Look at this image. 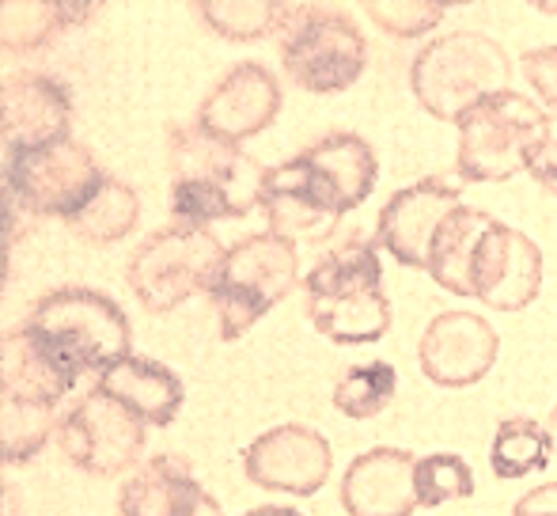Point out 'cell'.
Masks as SVG:
<instances>
[{
    "mask_svg": "<svg viewBox=\"0 0 557 516\" xmlns=\"http://www.w3.org/2000/svg\"><path fill=\"white\" fill-rule=\"evenodd\" d=\"M175 224L209 229L213 221L247 217L262 201L265 168L239 145L213 137L198 122H171L163 130Z\"/></svg>",
    "mask_w": 557,
    "mask_h": 516,
    "instance_id": "obj_1",
    "label": "cell"
},
{
    "mask_svg": "<svg viewBox=\"0 0 557 516\" xmlns=\"http://www.w3.org/2000/svg\"><path fill=\"white\" fill-rule=\"evenodd\" d=\"M304 308L334 346H372L391 331V300L375 244L349 236L315 258L304 278Z\"/></svg>",
    "mask_w": 557,
    "mask_h": 516,
    "instance_id": "obj_2",
    "label": "cell"
},
{
    "mask_svg": "<svg viewBox=\"0 0 557 516\" xmlns=\"http://www.w3.org/2000/svg\"><path fill=\"white\" fill-rule=\"evenodd\" d=\"M20 327L73 384L133 354V327L125 311L88 285H65L38 296Z\"/></svg>",
    "mask_w": 557,
    "mask_h": 516,
    "instance_id": "obj_3",
    "label": "cell"
},
{
    "mask_svg": "<svg viewBox=\"0 0 557 516\" xmlns=\"http://www.w3.org/2000/svg\"><path fill=\"white\" fill-rule=\"evenodd\" d=\"M512 81V61L497 38L482 30H447L433 38L410 65V91L433 119L459 122L482 99Z\"/></svg>",
    "mask_w": 557,
    "mask_h": 516,
    "instance_id": "obj_4",
    "label": "cell"
},
{
    "mask_svg": "<svg viewBox=\"0 0 557 516\" xmlns=\"http://www.w3.org/2000/svg\"><path fill=\"white\" fill-rule=\"evenodd\" d=\"M224 247L209 229L168 224L133 247L125 262V285L152 316H168L198 293H213L224 266Z\"/></svg>",
    "mask_w": 557,
    "mask_h": 516,
    "instance_id": "obj_5",
    "label": "cell"
},
{
    "mask_svg": "<svg viewBox=\"0 0 557 516\" xmlns=\"http://www.w3.org/2000/svg\"><path fill=\"white\" fill-rule=\"evenodd\" d=\"M277 53L288 81L315 96L345 91L368 65V42L357 23L326 4H288L277 27Z\"/></svg>",
    "mask_w": 557,
    "mask_h": 516,
    "instance_id": "obj_6",
    "label": "cell"
},
{
    "mask_svg": "<svg viewBox=\"0 0 557 516\" xmlns=\"http://www.w3.org/2000/svg\"><path fill=\"white\" fill-rule=\"evenodd\" d=\"M550 114L528 96L505 88L497 96L474 103L462 114L459 126V156L455 168L467 183H508L528 171L531 152L539 148Z\"/></svg>",
    "mask_w": 557,
    "mask_h": 516,
    "instance_id": "obj_7",
    "label": "cell"
},
{
    "mask_svg": "<svg viewBox=\"0 0 557 516\" xmlns=\"http://www.w3.org/2000/svg\"><path fill=\"white\" fill-rule=\"evenodd\" d=\"M296 278H300V255H296L293 239L258 232V236H247L235 247H227L221 278L209 293L221 339H243L265 311H273L293 293Z\"/></svg>",
    "mask_w": 557,
    "mask_h": 516,
    "instance_id": "obj_8",
    "label": "cell"
},
{
    "mask_svg": "<svg viewBox=\"0 0 557 516\" xmlns=\"http://www.w3.org/2000/svg\"><path fill=\"white\" fill-rule=\"evenodd\" d=\"M103 163L88 145L65 137L50 145L20 148L4 160V198H12L30 217H58L69 221L81 213L99 186L107 183Z\"/></svg>",
    "mask_w": 557,
    "mask_h": 516,
    "instance_id": "obj_9",
    "label": "cell"
},
{
    "mask_svg": "<svg viewBox=\"0 0 557 516\" xmlns=\"http://www.w3.org/2000/svg\"><path fill=\"white\" fill-rule=\"evenodd\" d=\"M58 444L73 467L96 479H114L133 467H140L145 452V421L122 406L117 398L103 395L99 388L84 391L58 421Z\"/></svg>",
    "mask_w": 557,
    "mask_h": 516,
    "instance_id": "obj_10",
    "label": "cell"
},
{
    "mask_svg": "<svg viewBox=\"0 0 557 516\" xmlns=\"http://www.w3.org/2000/svg\"><path fill=\"white\" fill-rule=\"evenodd\" d=\"M334 471V449L319 429L288 421L243 449V475L262 490L315 497Z\"/></svg>",
    "mask_w": 557,
    "mask_h": 516,
    "instance_id": "obj_11",
    "label": "cell"
},
{
    "mask_svg": "<svg viewBox=\"0 0 557 516\" xmlns=\"http://www.w3.org/2000/svg\"><path fill=\"white\" fill-rule=\"evenodd\" d=\"M543 293V251L528 232L493 221L470 262V296L497 311H523Z\"/></svg>",
    "mask_w": 557,
    "mask_h": 516,
    "instance_id": "obj_12",
    "label": "cell"
},
{
    "mask_svg": "<svg viewBox=\"0 0 557 516\" xmlns=\"http://www.w3.org/2000/svg\"><path fill=\"white\" fill-rule=\"evenodd\" d=\"M462 206V191L447 179H418L406 191L391 194V201L380 209L375 221V244L383 247L395 262L410 270H429V247L436 232L455 209Z\"/></svg>",
    "mask_w": 557,
    "mask_h": 516,
    "instance_id": "obj_13",
    "label": "cell"
},
{
    "mask_svg": "<svg viewBox=\"0 0 557 516\" xmlns=\"http://www.w3.org/2000/svg\"><path fill=\"white\" fill-rule=\"evenodd\" d=\"M500 334L474 311H441L418 342V365L436 388H470L497 365Z\"/></svg>",
    "mask_w": 557,
    "mask_h": 516,
    "instance_id": "obj_14",
    "label": "cell"
},
{
    "mask_svg": "<svg viewBox=\"0 0 557 516\" xmlns=\"http://www.w3.org/2000/svg\"><path fill=\"white\" fill-rule=\"evenodd\" d=\"M281 114V84L258 61H239L209 88L198 107V126L227 145L258 137Z\"/></svg>",
    "mask_w": 557,
    "mask_h": 516,
    "instance_id": "obj_15",
    "label": "cell"
},
{
    "mask_svg": "<svg viewBox=\"0 0 557 516\" xmlns=\"http://www.w3.org/2000/svg\"><path fill=\"white\" fill-rule=\"evenodd\" d=\"M296 163L304 168L308 183L315 186V194L334 217H345L357 206H364L368 194L375 191V179H380V160H375L372 145L349 130L319 137L315 145L296 152Z\"/></svg>",
    "mask_w": 557,
    "mask_h": 516,
    "instance_id": "obj_16",
    "label": "cell"
},
{
    "mask_svg": "<svg viewBox=\"0 0 557 516\" xmlns=\"http://www.w3.org/2000/svg\"><path fill=\"white\" fill-rule=\"evenodd\" d=\"M69 122H73V96H69V88L61 81H53L46 73L4 76V91H0L4 152L65 140Z\"/></svg>",
    "mask_w": 557,
    "mask_h": 516,
    "instance_id": "obj_17",
    "label": "cell"
},
{
    "mask_svg": "<svg viewBox=\"0 0 557 516\" xmlns=\"http://www.w3.org/2000/svg\"><path fill=\"white\" fill-rule=\"evenodd\" d=\"M413 452L406 449H368L342 475V509L349 516H413L418 487H413Z\"/></svg>",
    "mask_w": 557,
    "mask_h": 516,
    "instance_id": "obj_18",
    "label": "cell"
},
{
    "mask_svg": "<svg viewBox=\"0 0 557 516\" xmlns=\"http://www.w3.org/2000/svg\"><path fill=\"white\" fill-rule=\"evenodd\" d=\"M122 516H224L216 497L194 479L183 456H152L125 475L117 490Z\"/></svg>",
    "mask_w": 557,
    "mask_h": 516,
    "instance_id": "obj_19",
    "label": "cell"
},
{
    "mask_svg": "<svg viewBox=\"0 0 557 516\" xmlns=\"http://www.w3.org/2000/svg\"><path fill=\"white\" fill-rule=\"evenodd\" d=\"M258 209L265 213V224H270L273 236L293 239V244H326L334 236L337 221H342L323 206V198L308 183L296 156L277 163V168H265Z\"/></svg>",
    "mask_w": 557,
    "mask_h": 516,
    "instance_id": "obj_20",
    "label": "cell"
},
{
    "mask_svg": "<svg viewBox=\"0 0 557 516\" xmlns=\"http://www.w3.org/2000/svg\"><path fill=\"white\" fill-rule=\"evenodd\" d=\"M96 388L103 391V395L117 398L122 406H129L145 426H163V429L178 418V410H183V403H186L183 380H178L168 365L152 361V357H140V354L122 357V361L111 365L107 372H99Z\"/></svg>",
    "mask_w": 557,
    "mask_h": 516,
    "instance_id": "obj_21",
    "label": "cell"
},
{
    "mask_svg": "<svg viewBox=\"0 0 557 516\" xmlns=\"http://www.w3.org/2000/svg\"><path fill=\"white\" fill-rule=\"evenodd\" d=\"M76 384L27 339L23 327H12L0 339V398L4 403H30V406H53Z\"/></svg>",
    "mask_w": 557,
    "mask_h": 516,
    "instance_id": "obj_22",
    "label": "cell"
},
{
    "mask_svg": "<svg viewBox=\"0 0 557 516\" xmlns=\"http://www.w3.org/2000/svg\"><path fill=\"white\" fill-rule=\"evenodd\" d=\"M497 221L485 209H474L462 201L451 217L441 224L433 247H429V278L436 281L441 288L455 296H470V262H474L478 239L485 236V229Z\"/></svg>",
    "mask_w": 557,
    "mask_h": 516,
    "instance_id": "obj_23",
    "label": "cell"
},
{
    "mask_svg": "<svg viewBox=\"0 0 557 516\" xmlns=\"http://www.w3.org/2000/svg\"><path fill=\"white\" fill-rule=\"evenodd\" d=\"M96 15L91 4H61V0H8L0 8V42L4 53H30L50 46L69 27Z\"/></svg>",
    "mask_w": 557,
    "mask_h": 516,
    "instance_id": "obj_24",
    "label": "cell"
},
{
    "mask_svg": "<svg viewBox=\"0 0 557 516\" xmlns=\"http://www.w3.org/2000/svg\"><path fill=\"white\" fill-rule=\"evenodd\" d=\"M140 221V198L129 183L122 179H107L99 186V194L81 209V213L69 217V232L76 239H84L88 247H111L117 239H125Z\"/></svg>",
    "mask_w": 557,
    "mask_h": 516,
    "instance_id": "obj_25",
    "label": "cell"
},
{
    "mask_svg": "<svg viewBox=\"0 0 557 516\" xmlns=\"http://www.w3.org/2000/svg\"><path fill=\"white\" fill-rule=\"evenodd\" d=\"M554 459L550 437H546V426L535 418H505L497 426V437H493L490 449V467L497 479L516 482L528 479V475H539L546 464Z\"/></svg>",
    "mask_w": 557,
    "mask_h": 516,
    "instance_id": "obj_26",
    "label": "cell"
},
{
    "mask_svg": "<svg viewBox=\"0 0 557 516\" xmlns=\"http://www.w3.org/2000/svg\"><path fill=\"white\" fill-rule=\"evenodd\" d=\"M198 20L227 42H258L265 35H277L285 20V0H198Z\"/></svg>",
    "mask_w": 557,
    "mask_h": 516,
    "instance_id": "obj_27",
    "label": "cell"
},
{
    "mask_svg": "<svg viewBox=\"0 0 557 516\" xmlns=\"http://www.w3.org/2000/svg\"><path fill=\"white\" fill-rule=\"evenodd\" d=\"M395 388H398V372L387 361L352 365V369H345L334 380V406L345 418L368 421L387 410L391 398H395Z\"/></svg>",
    "mask_w": 557,
    "mask_h": 516,
    "instance_id": "obj_28",
    "label": "cell"
},
{
    "mask_svg": "<svg viewBox=\"0 0 557 516\" xmlns=\"http://www.w3.org/2000/svg\"><path fill=\"white\" fill-rule=\"evenodd\" d=\"M58 421L61 418L53 406L4 403L0 398V456H4V464H27L30 456H38L58 429Z\"/></svg>",
    "mask_w": 557,
    "mask_h": 516,
    "instance_id": "obj_29",
    "label": "cell"
},
{
    "mask_svg": "<svg viewBox=\"0 0 557 516\" xmlns=\"http://www.w3.org/2000/svg\"><path fill=\"white\" fill-rule=\"evenodd\" d=\"M413 487H418L421 509H441L447 502H462L474 494V471L459 452H433L413 467Z\"/></svg>",
    "mask_w": 557,
    "mask_h": 516,
    "instance_id": "obj_30",
    "label": "cell"
},
{
    "mask_svg": "<svg viewBox=\"0 0 557 516\" xmlns=\"http://www.w3.org/2000/svg\"><path fill=\"white\" fill-rule=\"evenodd\" d=\"M447 8L433 0H364V15L391 38H421L441 27Z\"/></svg>",
    "mask_w": 557,
    "mask_h": 516,
    "instance_id": "obj_31",
    "label": "cell"
},
{
    "mask_svg": "<svg viewBox=\"0 0 557 516\" xmlns=\"http://www.w3.org/2000/svg\"><path fill=\"white\" fill-rule=\"evenodd\" d=\"M531 91L557 114V46H535L520 58Z\"/></svg>",
    "mask_w": 557,
    "mask_h": 516,
    "instance_id": "obj_32",
    "label": "cell"
},
{
    "mask_svg": "<svg viewBox=\"0 0 557 516\" xmlns=\"http://www.w3.org/2000/svg\"><path fill=\"white\" fill-rule=\"evenodd\" d=\"M528 171L546 194L557 198V119L546 122V133H543V140H539L535 152H531Z\"/></svg>",
    "mask_w": 557,
    "mask_h": 516,
    "instance_id": "obj_33",
    "label": "cell"
},
{
    "mask_svg": "<svg viewBox=\"0 0 557 516\" xmlns=\"http://www.w3.org/2000/svg\"><path fill=\"white\" fill-rule=\"evenodd\" d=\"M512 516H557V482H543V487L528 490L516 502Z\"/></svg>",
    "mask_w": 557,
    "mask_h": 516,
    "instance_id": "obj_34",
    "label": "cell"
},
{
    "mask_svg": "<svg viewBox=\"0 0 557 516\" xmlns=\"http://www.w3.org/2000/svg\"><path fill=\"white\" fill-rule=\"evenodd\" d=\"M243 516H304V513L288 509V505H258V509H247Z\"/></svg>",
    "mask_w": 557,
    "mask_h": 516,
    "instance_id": "obj_35",
    "label": "cell"
},
{
    "mask_svg": "<svg viewBox=\"0 0 557 516\" xmlns=\"http://www.w3.org/2000/svg\"><path fill=\"white\" fill-rule=\"evenodd\" d=\"M543 426H546V437H550V449H554V456H557V403H554L550 418H546Z\"/></svg>",
    "mask_w": 557,
    "mask_h": 516,
    "instance_id": "obj_36",
    "label": "cell"
}]
</instances>
